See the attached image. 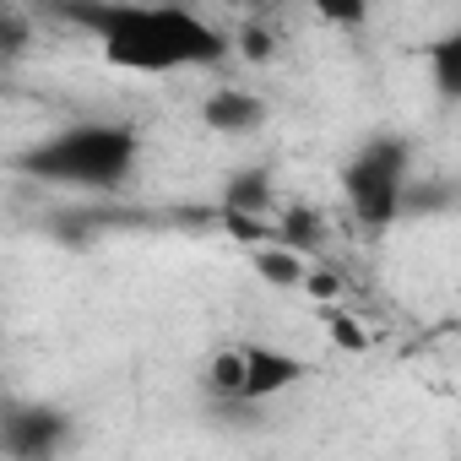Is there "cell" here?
<instances>
[{
	"label": "cell",
	"instance_id": "5b68a950",
	"mask_svg": "<svg viewBox=\"0 0 461 461\" xmlns=\"http://www.w3.org/2000/svg\"><path fill=\"white\" fill-rule=\"evenodd\" d=\"M71 439V418L50 402H6L0 407V450L6 456H55Z\"/></svg>",
	"mask_w": 461,
	"mask_h": 461
},
{
	"label": "cell",
	"instance_id": "8fae6325",
	"mask_svg": "<svg viewBox=\"0 0 461 461\" xmlns=\"http://www.w3.org/2000/svg\"><path fill=\"white\" fill-rule=\"evenodd\" d=\"M256 267H261V277H272L277 288H288V283L304 277V267H299V256H294L288 245H277V250H256Z\"/></svg>",
	"mask_w": 461,
	"mask_h": 461
},
{
	"label": "cell",
	"instance_id": "7c38bea8",
	"mask_svg": "<svg viewBox=\"0 0 461 461\" xmlns=\"http://www.w3.org/2000/svg\"><path fill=\"white\" fill-rule=\"evenodd\" d=\"M331 331L342 337V348H364V337H358V326H353V321H342V315H331Z\"/></svg>",
	"mask_w": 461,
	"mask_h": 461
},
{
	"label": "cell",
	"instance_id": "ba28073f",
	"mask_svg": "<svg viewBox=\"0 0 461 461\" xmlns=\"http://www.w3.org/2000/svg\"><path fill=\"white\" fill-rule=\"evenodd\" d=\"M429 66H434V87L439 98H461V28H450L434 50H429Z\"/></svg>",
	"mask_w": 461,
	"mask_h": 461
},
{
	"label": "cell",
	"instance_id": "277c9868",
	"mask_svg": "<svg viewBox=\"0 0 461 461\" xmlns=\"http://www.w3.org/2000/svg\"><path fill=\"white\" fill-rule=\"evenodd\" d=\"M310 375V364L288 348H272V342H234V348H222L212 353L206 364V391L217 402H272L283 391H294L299 380Z\"/></svg>",
	"mask_w": 461,
	"mask_h": 461
},
{
	"label": "cell",
	"instance_id": "30bf717a",
	"mask_svg": "<svg viewBox=\"0 0 461 461\" xmlns=\"http://www.w3.org/2000/svg\"><path fill=\"white\" fill-rule=\"evenodd\" d=\"M304 6L321 23H331V28H364V17H369L375 0H304Z\"/></svg>",
	"mask_w": 461,
	"mask_h": 461
},
{
	"label": "cell",
	"instance_id": "52a82bcc",
	"mask_svg": "<svg viewBox=\"0 0 461 461\" xmlns=\"http://www.w3.org/2000/svg\"><path fill=\"white\" fill-rule=\"evenodd\" d=\"M272 201H277V195H272V174H267V168L234 174V179H228V195H222L228 212H267Z\"/></svg>",
	"mask_w": 461,
	"mask_h": 461
},
{
	"label": "cell",
	"instance_id": "8992f818",
	"mask_svg": "<svg viewBox=\"0 0 461 461\" xmlns=\"http://www.w3.org/2000/svg\"><path fill=\"white\" fill-rule=\"evenodd\" d=\"M201 120L212 131H222V136H250V131L267 125V98L245 93V87H217V93H206Z\"/></svg>",
	"mask_w": 461,
	"mask_h": 461
},
{
	"label": "cell",
	"instance_id": "9c48e42d",
	"mask_svg": "<svg viewBox=\"0 0 461 461\" xmlns=\"http://www.w3.org/2000/svg\"><path fill=\"white\" fill-rule=\"evenodd\" d=\"M28 50H33V23L17 12H0V71H12Z\"/></svg>",
	"mask_w": 461,
	"mask_h": 461
},
{
	"label": "cell",
	"instance_id": "3957f363",
	"mask_svg": "<svg viewBox=\"0 0 461 461\" xmlns=\"http://www.w3.org/2000/svg\"><path fill=\"white\" fill-rule=\"evenodd\" d=\"M412 179V147L407 136H369L342 163V195L364 228H385L402 212V190Z\"/></svg>",
	"mask_w": 461,
	"mask_h": 461
},
{
	"label": "cell",
	"instance_id": "6da1fadb",
	"mask_svg": "<svg viewBox=\"0 0 461 461\" xmlns=\"http://www.w3.org/2000/svg\"><path fill=\"white\" fill-rule=\"evenodd\" d=\"M50 12L93 33L104 60L136 77L195 71L228 55V33L179 0H50Z\"/></svg>",
	"mask_w": 461,
	"mask_h": 461
},
{
	"label": "cell",
	"instance_id": "7a4b0ae2",
	"mask_svg": "<svg viewBox=\"0 0 461 461\" xmlns=\"http://www.w3.org/2000/svg\"><path fill=\"white\" fill-rule=\"evenodd\" d=\"M141 136L125 120H77L17 152V168L66 190H120L136 174Z\"/></svg>",
	"mask_w": 461,
	"mask_h": 461
}]
</instances>
